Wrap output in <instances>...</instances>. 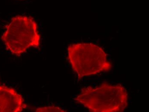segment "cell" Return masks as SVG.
Returning <instances> with one entry per match:
<instances>
[{"instance_id":"1","label":"cell","mask_w":149,"mask_h":112,"mask_svg":"<svg viewBox=\"0 0 149 112\" xmlns=\"http://www.w3.org/2000/svg\"><path fill=\"white\" fill-rule=\"evenodd\" d=\"M74 100L90 112H121L128 106V93L120 84L112 85L105 82L82 88Z\"/></svg>"},{"instance_id":"2","label":"cell","mask_w":149,"mask_h":112,"mask_svg":"<svg viewBox=\"0 0 149 112\" xmlns=\"http://www.w3.org/2000/svg\"><path fill=\"white\" fill-rule=\"evenodd\" d=\"M68 58L79 80L109 72L112 63L102 48L92 43L73 44L68 47Z\"/></svg>"},{"instance_id":"5","label":"cell","mask_w":149,"mask_h":112,"mask_svg":"<svg viewBox=\"0 0 149 112\" xmlns=\"http://www.w3.org/2000/svg\"><path fill=\"white\" fill-rule=\"evenodd\" d=\"M35 112H66L59 106H44L39 107L35 110Z\"/></svg>"},{"instance_id":"4","label":"cell","mask_w":149,"mask_h":112,"mask_svg":"<svg viewBox=\"0 0 149 112\" xmlns=\"http://www.w3.org/2000/svg\"><path fill=\"white\" fill-rule=\"evenodd\" d=\"M26 107L22 95L13 88L0 85V112H20Z\"/></svg>"},{"instance_id":"3","label":"cell","mask_w":149,"mask_h":112,"mask_svg":"<svg viewBox=\"0 0 149 112\" xmlns=\"http://www.w3.org/2000/svg\"><path fill=\"white\" fill-rule=\"evenodd\" d=\"M1 39L7 50L17 56H20L30 48L40 46L37 23L31 16L13 17Z\"/></svg>"}]
</instances>
